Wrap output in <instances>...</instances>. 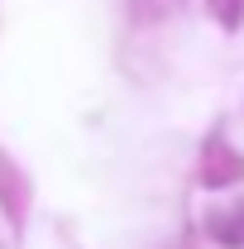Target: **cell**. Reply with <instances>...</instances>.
Returning a JSON list of instances; mask_svg holds the SVG:
<instances>
[{"instance_id":"obj_1","label":"cell","mask_w":244,"mask_h":249,"mask_svg":"<svg viewBox=\"0 0 244 249\" xmlns=\"http://www.w3.org/2000/svg\"><path fill=\"white\" fill-rule=\"evenodd\" d=\"M201 173H206V187H230V182H240V178H244V158L230 154V144H211Z\"/></svg>"},{"instance_id":"obj_2","label":"cell","mask_w":244,"mask_h":249,"mask_svg":"<svg viewBox=\"0 0 244 249\" xmlns=\"http://www.w3.org/2000/svg\"><path fill=\"white\" fill-rule=\"evenodd\" d=\"M211 10L220 15V24H230V29H235V24H240V15H244V0H211Z\"/></svg>"}]
</instances>
